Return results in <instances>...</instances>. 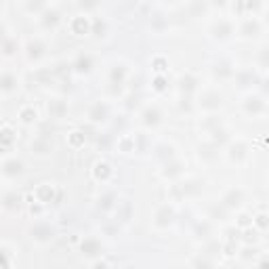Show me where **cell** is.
I'll return each mask as SVG.
<instances>
[{
    "label": "cell",
    "mask_w": 269,
    "mask_h": 269,
    "mask_svg": "<svg viewBox=\"0 0 269 269\" xmlns=\"http://www.w3.org/2000/svg\"><path fill=\"white\" fill-rule=\"evenodd\" d=\"M30 236L34 242H38V244H48V242H53L55 236H57V229L50 225V223H44V221H38L32 225L30 229Z\"/></svg>",
    "instance_id": "6da1fadb"
},
{
    "label": "cell",
    "mask_w": 269,
    "mask_h": 269,
    "mask_svg": "<svg viewBox=\"0 0 269 269\" xmlns=\"http://www.w3.org/2000/svg\"><path fill=\"white\" fill-rule=\"evenodd\" d=\"M25 173V162L17 156H11L3 160V177L5 179H17Z\"/></svg>",
    "instance_id": "7a4b0ae2"
},
{
    "label": "cell",
    "mask_w": 269,
    "mask_h": 269,
    "mask_svg": "<svg viewBox=\"0 0 269 269\" xmlns=\"http://www.w3.org/2000/svg\"><path fill=\"white\" fill-rule=\"evenodd\" d=\"M242 204H244V189H240V187L227 189L221 198V206L225 210H236L242 206Z\"/></svg>",
    "instance_id": "3957f363"
},
{
    "label": "cell",
    "mask_w": 269,
    "mask_h": 269,
    "mask_svg": "<svg viewBox=\"0 0 269 269\" xmlns=\"http://www.w3.org/2000/svg\"><path fill=\"white\" fill-rule=\"evenodd\" d=\"M80 252H82V257L86 259H99L101 257V252H103V244H101V240L99 238H84L80 242Z\"/></svg>",
    "instance_id": "277c9868"
},
{
    "label": "cell",
    "mask_w": 269,
    "mask_h": 269,
    "mask_svg": "<svg viewBox=\"0 0 269 269\" xmlns=\"http://www.w3.org/2000/svg\"><path fill=\"white\" fill-rule=\"evenodd\" d=\"M17 86H19V80H17V74L11 72V70H5L0 74V93L5 97L17 93Z\"/></svg>",
    "instance_id": "5b68a950"
},
{
    "label": "cell",
    "mask_w": 269,
    "mask_h": 269,
    "mask_svg": "<svg viewBox=\"0 0 269 269\" xmlns=\"http://www.w3.org/2000/svg\"><path fill=\"white\" fill-rule=\"evenodd\" d=\"M46 55V44L40 38H32V40L25 44V57L30 61H40Z\"/></svg>",
    "instance_id": "8992f818"
},
{
    "label": "cell",
    "mask_w": 269,
    "mask_h": 269,
    "mask_svg": "<svg viewBox=\"0 0 269 269\" xmlns=\"http://www.w3.org/2000/svg\"><path fill=\"white\" fill-rule=\"evenodd\" d=\"M198 103H200L202 110L214 112V110H219L223 105V97H221V93H217V91H206V93H202Z\"/></svg>",
    "instance_id": "52a82bcc"
},
{
    "label": "cell",
    "mask_w": 269,
    "mask_h": 269,
    "mask_svg": "<svg viewBox=\"0 0 269 269\" xmlns=\"http://www.w3.org/2000/svg\"><path fill=\"white\" fill-rule=\"evenodd\" d=\"M175 208L173 206H169V204H164L162 208H158V212H156V217H153V225L156 227H160V229H164V227H171L173 223H175Z\"/></svg>",
    "instance_id": "ba28073f"
},
{
    "label": "cell",
    "mask_w": 269,
    "mask_h": 269,
    "mask_svg": "<svg viewBox=\"0 0 269 269\" xmlns=\"http://www.w3.org/2000/svg\"><path fill=\"white\" fill-rule=\"evenodd\" d=\"M227 156L236 164L244 162L248 158V143H246V141H234V143L227 147Z\"/></svg>",
    "instance_id": "9c48e42d"
},
{
    "label": "cell",
    "mask_w": 269,
    "mask_h": 269,
    "mask_svg": "<svg viewBox=\"0 0 269 269\" xmlns=\"http://www.w3.org/2000/svg\"><path fill=\"white\" fill-rule=\"evenodd\" d=\"M110 118V105L105 101H95L88 110V120L91 122H105Z\"/></svg>",
    "instance_id": "30bf717a"
},
{
    "label": "cell",
    "mask_w": 269,
    "mask_h": 269,
    "mask_svg": "<svg viewBox=\"0 0 269 269\" xmlns=\"http://www.w3.org/2000/svg\"><path fill=\"white\" fill-rule=\"evenodd\" d=\"M244 110H246L248 116L254 118V116H261V114H265L267 105H265L263 97H259V95H250V97H246V101H244Z\"/></svg>",
    "instance_id": "8fae6325"
},
{
    "label": "cell",
    "mask_w": 269,
    "mask_h": 269,
    "mask_svg": "<svg viewBox=\"0 0 269 269\" xmlns=\"http://www.w3.org/2000/svg\"><path fill=\"white\" fill-rule=\"evenodd\" d=\"M141 122H143L145 126H149V129H153V126H158L162 122V112L158 105H147L143 110V114H141Z\"/></svg>",
    "instance_id": "7c38bea8"
},
{
    "label": "cell",
    "mask_w": 269,
    "mask_h": 269,
    "mask_svg": "<svg viewBox=\"0 0 269 269\" xmlns=\"http://www.w3.org/2000/svg\"><path fill=\"white\" fill-rule=\"evenodd\" d=\"M232 34H234V23L229 19H219L212 25V36L217 40H227V38H232Z\"/></svg>",
    "instance_id": "4fadbf2b"
},
{
    "label": "cell",
    "mask_w": 269,
    "mask_h": 269,
    "mask_svg": "<svg viewBox=\"0 0 269 269\" xmlns=\"http://www.w3.org/2000/svg\"><path fill=\"white\" fill-rule=\"evenodd\" d=\"M21 206V196L17 194L15 189H11V191H5L3 194V208L7 212H17Z\"/></svg>",
    "instance_id": "5bb4252c"
},
{
    "label": "cell",
    "mask_w": 269,
    "mask_h": 269,
    "mask_svg": "<svg viewBox=\"0 0 269 269\" xmlns=\"http://www.w3.org/2000/svg\"><path fill=\"white\" fill-rule=\"evenodd\" d=\"M240 34L244 38H257L261 34V23L257 19H252V17H246L240 25Z\"/></svg>",
    "instance_id": "9a60e30c"
},
{
    "label": "cell",
    "mask_w": 269,
    "mask_h": 269,
    "mask_svg": "<svg viewBox=\"0 0 269 269\" xmlns=\"http://www.w3.org/2000/svg\"><path fill=\"white\" fill-rule=\"evenodd\" d=\"M72 68L76 74H88L93 70V55H88V53H80L78 57L74 59L72 63Z\"/></svg>",
    "instance_id": "2e32d148"
},
{
    "label": "cell",
    "mask_w": 269,
    "mask_h": 269,
    "mask_svg": "<svg viewBox=\"0 0 269 269\" xmlns=\"http://www.w3.org/2000/svg\"><path fill=\"white\" fill-rule=\"evenodd\" d=\"M34 196H36V202L48 204V202H53V200H55V187L50 185V183H40V185L36 187Z\"/></svg>",
    "instance_id": "e0dca14e"
},
{
    "label": "cell",
    "mask_w": 269,
    "mask_h": 269,
    "mask_svg": "<svg viewBox=\"0 0 269 269\" xmlns=\"http://www.w3.org/2000/svg\"><path fill=\"white\" fill-rule=\"evenodd\" d=\"M30 147H32V153H36V156H48V153L53 151V143H50L44 135L36 137Z\"/></svg>",
    "instance_id": "ac0fdd59"
},
{
    "label": "cell",
    "mask_w": 269,
    "mask_h": 269,
    "mask_svg": "<svg viewBox=\"0 0 269 269\" xmlns=\"http://www.w3.org/2000/svg\"><path fill=\"white\" fill-rule=\"evenodd\" d=\"M15 141H17V131L13 129L11 124H5L3 131H0V147H3L5 151H9Z\"/></svg>",
    "instance_id": "d6986e66"
},
{
    "label": "cell",
    "mask_w": 269,
    "mask_h": 269,
    "mask_svg": "<svg viewBox=\"0 0 269 269\" xmlns=\"http://www.w3.org/2000/svg\"><path fill=\"white\" fill-rule=\"evenodd\" d=\"M40 21H42V25H44L46 30H55L57 25H59V21H61V15H59V11H57V9L46 7V11L40 15Z\"/></svg>",
    "instance_id": "ffe728a7"
},
{
    "label": "cell",
    "mask_w": 269,
    "mask_h": 269,
    "mask_svg": "<svg viewBox=\"0 0 269 269\" xmlns=\"http://www.w3.org/2000/svg\"><path fill=\"white\" fill-rule=\"evenodd\" d=\"M236 84L240 86V88H248V86H252L254 82H257V76H254L250 70H240V72H236Z\"/></svg>",
    "instance_id": "44dd1931"
},
{
    "label": "cell",
    "mask_w": 269,
    "mask_h": 269,
    "mask_svg": "<svg viewBox=\"0 0 269 269\" xmlns=\"http://www.w3.org/2000/svg\"><path fill=\"white\" fill-rule=\"evenodd\" d=\"M91 28H93V21H88L86 17H76V19L72 21V32H74L76 36L88 34V32H91Z\"/></svg>",
    "instance_id": "7402d4cb"
},
{
    "label": "cell",
    "mask_w": 269,
    "mask_h": 269,
    "mask_svg": "<svg viewBox=\"0 0 269 269\" xmlns=\"http://www.w3.org/2000/svg\"><path fill=\"white\" fill-rule=\"evenodd\" d=\"M212 72H214L217 78H221V80H225V78H234V76H236V70L232 68V63H227V61L217 63V66L212 68Z\"/></svg>",
    "instance_id": "603a6c76"
},
{
    "label": "cell",
    "mask_w": 269,
    "mask_h": 269,
    "mask_svg": "<svg viewBox=\"0 0 269 269\" xmlns=\"http://www.w3.org/2000/svg\"><path fill=\"white\" fill-rule=\"evenodd\" d=\"M0 48H3V55H5V57H13V55L17 53V38L5 36V38H3V44H0Z\"/></svg>",
    "instance_id": "cb8c5ba5"
},
{
    "label": "cell",
    "mask_w": 269,
    "mask_h": 269,
    "mask_svg": "<svg viewBox=\"0 0 269 269\" xmlns=\"http://www.w3.org/2000/svg\"><path fill=\"white\" fill-rule=\"evenodd\" d=\"M124 78H126V68L122 66H114L112 68V74H110V80H112V84L114 86H120V84H124Z\"/></svg>",
    "instance_id": "d4e9b609"
},
{
    "label": "cell",
    "mask_w": 269,
    "mask_h": 269,
    "mask_svg": "<svg viewBox=\"0 0 269 269\" xmlns=\"http://www.w3.org/2000/svg\"><path fill=\"white\" fill-rule=\"evenodd\" d=\"M36 118H38V112H36L32 105H23V107L19 110V120H21L23 124H34Z\"/></svg>",
    "instance_id": "484cf974"
},
{
    "label": "cell",
    "mask_w": 269,
    "mask_h": 269,
    "mask_svg": "<svg viewBox=\"0 0 269 269\" xmlns=\"http://www.w3.org/2000/svg\"><path fill=\"white\" fill-rule=\"evenodd\" d=\"M156 158L164 160L166 164L173 162V160H175V149H173V145H166V143L158 145V147H156Z\"/></svg>",
    "instance_id": "4316f807"
},
{
    "label": "cell",
    "mask_w": 269,
    "mask_h": 269,
    "mask_svg": "<svg viewBox=\"0 0 269 269\" xmlns=\"http://www.w3.org/2000/svg\"><path fill=\"white\" fill-rule=\"evenodd\" d=\"M181 173H183V162H177V160L169 162V164H166V169L162 171V175L166 179H175V177H179Z\"/></svg>",
    "instance_id": "83f0119b"
},
{
    "label": "cell",
    "mask_w": 269,
    "mask_h": 269,
    "mask_svg": "<svg viewBox=\"0 0 269 269\" xmlns=\"http://www.w3.org/2000/svg\"><path fill=\"white\" fill-rule=\"evenodd\" d=\"M66 101H61V99H53V101H50V103H48V114H50V116H53V118H61L63 116V114H66Z\"/></svg>",
    "instance_id": "f1b7e54d"
},
{
    "label": "cell",
    "mask_w": 269,
    "mask_h": 269,
    "mask_svg": "<svg viewBox=\"0 0 269 269\" xmlns=\"http://www.w3.org/2000/svg\"><path fill=\"white\" fill-rule=\"evenodd\" d=\"M116 194L114 191H107V194H103L99 198V210H112L114 206H116Z\"/></svg>",
    "instance_id": "f546056e"
},
{
    "label": "cell",
    "mask_w": 269,
    "mask_h": 269,
    "mask_svg": "<svg viewBox=\"0 0 269 269\" xmlns=\"http://www.w3.org/2000/svg\"><path fill=\"white\" fill-rule=\"evenodd\" d=\"M179 84H181V91H183L185 95H189V93H194V91H196L198 80H196L191 74H185V76H181V80H179Z\"/></svg>",
    "instance_id": "4dcf8cb0"
},
{
    "label": "cell",
    "mask_w": 269,
    "mask_h": 269,
    "mask_svg": "<svg viewBox=\"0 0 269 269\" xmlns=\"http://www.w3.org/2000/svg\"><path fill=\"white\" fill-rule=\"evenodd\" d=\"M112 177V169L107 162H97L95 164V179H99V181H107V179Z\"/></svg>",
    "instance_id": "1f68e13d"
},
{
    "label": "cell",
    "mask_w": 269,
    "mask_h": 269,
    "mask_svg": "<svg viewBox=\"0 0 269 269\" xmlns=\"http://www.w3.org/2000/svg\"><path fill=\"white\" fill-rule=\"evenodd\" d=\"M91 34H95L97 38H105L107 36V21L105 19H95L93 21V28H91Z\"/></svg>",
    "instance_id": "d6a6232c"
},
{
    "label": "cell",
    "mask_w": 269,
    "mask_h": 269,
    "mask_svg": "<svg viewBox=\"0 0 269 269\" xmlns=\"http://www.w3.org/2000/svg\"><path fill=\"white\" fill-rule=\"evenodd\" d=\"M210 232H212V227H210V223H208V221L198 223V225H196V229H194V234H196L198 238H208V236H210Z\"/></svg>",
    "instance_id": "836d02e7"
},
{
    "label": "cell",
    "mask_w": 269,
    "mask_h": 269,
    "mask_svg": "<svg viewBox=\"0 0 269 269\" xmlns=\"http://www.w3.org/2000/svg\"><path fill=\"white\" fill-rule=\"evenodd\" d=\"M0 254H3V269H13V257H11V248L7 244H3L0 248Z\"/></svg>",
    "instance_id": "e575fe53"
},
{
    "label": "cell",
    "mask_w": 269,
    "mask_h": 269,
    "mask_svg": "<svg viewBox=\"0 0 269 269\" xmlns=\"http://www.w3.org/2000/svg\"><path fill=\"white\" fill-rule=\"evenodd\" d=\"M257 63L261 68H269V46L261 48L259 50V55H257Z\"/></svg>",
    "instance_id": "d590c367"
},
{
    "label": "cell",
    "mask_w": 269,
    "mask_h": 269,
    "mask_svg": "<svg viewBox=\"0 0 269 269\" xmlns=\"http://www.w3.org/2000/svg\"><path fill=\"white\" fill-rule=\"evenodd\" d=\"M120 147H122V151H135V139L124 137V139L120 141Z\"/></svg>",
    "instance_id": "8d00e7d4"
},
{
    "label": "cell",
    "mask_w": 269,
    "mask_h": 269,
    "mask_svg": "<svg viewBox=\"0 0 269 269\" xmlns=\"http://www.w3.org/2000/svg\"><path fill=\"white\" fill-rule=\"evenodd\" d=\"M194 269H212V263H210L208 259L200 257V259H196V261H194Z\"/></svg>",
    "instance_id": "74e56055"
},
{
    "label": "cell",
    "mask_w": 269,
    "mask_h": 269,
    "mask_svg": "<svg viewBox=\"0 0 269 269\" xmlns=\"http://www.w3.org/2000/svg\"><path fill=\"white\" fill-rule=\"evenodd\" d=\"M153 88H156V91H164V88H166L164 76H156V80H153Z\"/></svg>",
    "instance_id": "f35d334b"
},
{
    "label": "cell",
    "mask_w": 269,
    "mask_h": 269,
    "mask_svg": "<svg viewBox=\"0 0 269 269\" xmlns=\"http://www.w3.org/2000/svg\"><path fill=\"white\" fill-rule=\"evenodd\" d=\"M267 219H269L267 214H259L257 219H254V225H259V227L263 229V227H267V225H269V221H267Z\"/></svg>",
    "instance_id": "ab89813d"
},
{
    "label": "cell",
    "mask_w": 269,
    "mask_h": 269,
    "mask_svg": "<svg viewBox=\"0 0 269 269\" xmlns=\"http://www.w3.org/2000/svg\"><path fill=\"white\" fill-rule=\"evenodd\" d=\"M252 223H254V219H250L248 214H242L240 221H238V225H242V227H248V225H252Z\"/></svg>",
    "instance_id": "60d3db41"
},
{
    "label": "cell",
    "mask_w": 269,
    "mask_h": 269,
    "mask_svg": "<svg viewBox=\"0 0 269 269\" xmlns=\"http://www.w3.org/2000/svg\"><path fill=\"white\" fill-rule=\"evenodd\" d=\"M70 139H72V143H74V145H78V143H82V141H84V135L76 131V133H72V137H70Z\"/></svg>",
    "instance_id": "b9f144b4"
},
{
    "label": "cell",
    "mask_w": 269,
    "mask_h": 269,
    "mask_svg": "<svg viewBox=\"0 0 269 269\" xmlns=\"http://www.w3.org/2000/svg\"><path fill=\"white\" fill-rule=\"evenodd\" d=\"M212 149H214L212 145H206V147H204V151L200 149V156H204V158H208V160H210V158L214 156V151H212Z\"/></svg>",
    "instance_id": "7bdbcfd3"
},
{
    "label": "cell",
    "mask_w": 269,
    "mask_h": 269,
    "mask_svg": "<svg viewBox=\"0 0 269 269\" xmlns=\"http://www.w3.org/2000/svg\"><path fill=\"white\" fill-rule=\"evenodd\" d=\"M257 269H269V257H265V259L257 265Z\"/></svg>",
    "instance_id": "ee69618b"
},
{
    "label": "cell",
    "mask_w": 269,
    "mask_h": 269,
    "mask_svg": "<svg viewBox=\"0 0 269 269\" xmlns=\"http://www.w3.org/2000/svg\"><path fill=\"white\" fill-rule=\"evenodd\" d=\"M95 269H107V263H103V261H97V263H95Z\"/></svg>",
    "instance_id": "f6af8a7d"
},
{
    "label": "cell",
    "mask_w": 269,
    "mask_h": 269,
    "mask_svg": "<svg viewBox=\"0 0 269 269\" xmlns=\"http://www.w3.org/2000/svg\"><path fill=\"white\" fill-rule=\"evenodd\" d=\"M156 66H158L156 70H158V72H162V70H164V68H162V66H164V59H156Z\"/></svg>",
    "instance_id": "bcb514c9"
},
{
    "label": "cell",
    "mask_w": 269,
    "mask_h": 269,
    "mask_svg": "<svg viewBox=\"0 0 269 269\" xmlns=\"http://www.w3.org/2000/svg\"><path fill=\"white\" fill-rule=\"evenodd\" d=\"M263 91L269 95V80H265V82H263Z\"/></svg>",
    "instance_id": "7dc6e473"
},
{
    "label": "cell",
    "mask_w": 269,
    "mask_h": 269,
    "mask_svg": "<svg viewBox=\"0 0 269 269\" xmlns=\"http://www.w3.org/2000/svg\"><path fill=\"white\" fill-rule=\"evenodd\" d=\"M265 21H267V25H269V11H267V17H265Z\"/></svg>",
    "instance_id": "c3c4849f"
}]
</instances>
